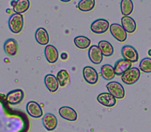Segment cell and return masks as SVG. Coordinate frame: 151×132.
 I'll list each match as a JSON object with an SVG mask.
<instances>
[{
  "label": "cell",
  "instance_id": "6da1fadb",
  "mask_svg": "<svg viewBox=\"0 0 151 132\" xmlns=\"http://www.w3.org/2000/svg\"><path fill=\"white\" fill-rule=\"evenodd\" d=\"M8 26L12 32L19 33L24 26V17L22 14L13 13L10 16L8 20Z\"/></svg>",
  "mask_w": 151,
  "mask_h": 132
},
{
  "label": "cell",
  "instance_id": "7a4b0ae2",
  "mask_svg": "<svg viewBox=\"0 0 151 132\" xmlns=\"http://www.w3.org/2000/svg\"><path fill=\"white\" fill-rule=\"evenodd\" d=\"M140 70L137 67H132L121 76V79L124 84L127 85H132L139 81L140 78Z\"/></svg>",
  "mask_w": 151,
  "mask_h": 132
},
{
  "label": "cell",
  "instance_id": "3957f363",
  "mask_svg": "<svg viewBox=\"0 0 151 132\" xmlns=\"http://www.w3.org/2000/svg\"><path fill=\"white\" fill-rule=\"evenodd\" d=\"M109 93L114 96L116 99H122L125 95V89L120 83L117 81H111L106 85Z\"/></svg>",
  "mask_w": 151,
  "mask_h": 132
},
{
  "label": "cell",
  "instance_id": "277c9868",
  "mask_svg": "<svg viewBox=\"0 0 151 132\" xmlns=\"http://www.w3.org/2000/svg\"><path fill=\"white\" fill-rule=\"evenodd\" d=\"M121 53L124 59L131 61V63H135L139 60V54L137 50L133 46L125 45L122 47Z\"/></svg>",
  "mask_w": 151,
  "mask_h": 132
},
{
  "label": "cell",
  "instance_id": "5b68a950",
  "mask_svg": "<svg viewBox=\"0 0 151 132\" xmlns=\"http://www.w3.org/2000/svg\"><path fill=\"white\" fill-rule=\"evenodd\" d=\"M110 27L109 21L104 19H99L94 21L91 25V32L96 34H103Z\"/></svg>",
  "mask_w": 151,
  "mask_h": 132
},
{
  "label": "cell",
  "instance_id": "8992f818",
  "mask_svg": "<svg viewBox=\"0 0 151 132\" xmlns=\"http://www.w3.org/2000/svg\"><path fill=\"white\" fill-rule=\"evenodd\" d=\"M110 32L111 35L119 42H124L127 38V32L124 30L122 25L114 23L110 25Z\"/></svg>",
  "mask_w": 151,
  "mask_h": 132
},
{
  "label": "cell",
  "instance_id": "52a82bcc",
  "mask_svg": "<svg viewBox=\"0 0 151 132\" xmlns=\"http://www.w3.org/2000/svg\"><path fill=\"white\" fill-rule=\"evenodd\" d=\"M24 97V93L23 90L20 89L12 90L9 92L6 95V100L10 105L19 104Z\"/></svg>",
  "mask_w": 151,
  "mask_h": 132
},
{
  "label": "cell",
  "instance_id": "ba28073f",
  "mask_svg": "<svg viewBox=\"0 0 151 132\" xmlns=\"http://www.w3.org/2000/svg\"><path fill=\"white\" fill-rule=\"evenodd\" d=\"M83 75L84 80L88 84H91V85L96 84L98 81V73H97V70L92 66H85L83 69Z\"/></svg>",
  "mask_w": 151,
  "mask_h": 132
},
{
  "label": "cell",
  "instance_id": "9c48e42d",
  "mask_svg": "<svg viewBox=\"0 0 151 132\" xmlns=\"http://www.w3.org/2000/svg\"><path fill=\"white\" fill-rule=\"evenodd\" d=\"M26 110L28 115L34 118H40L43 116V109L39 103L35 101H29L27 103Z\"/></svg>",
  "mask_w": 151,
  "mask_h": 132
},
{
  "label": "cell",
  "instance_id": "30bf717a",
  "mask_svg": "<svg viewBox=\"0 0 151 132\" xmlns=\"http://www.w3.org/2000/svg\"><path fill=\"white\" fill-rule=\"evenodd\" d=\"M88 58L94 64H100L103 61V55L97 45H92L89 47L88 51Z\"/></svg>",
  "mask_w": 151,
  "mask_h": 132
},
{
  "label": "cell",
  "instance_id": "8fae6325",
  "mask_svg": "<svg viewBox=\"0 0 151 132\" xmlns=\"http://www.w3.org/2000/svg\"><path fill=\"white\" fill-rule=\"evenodd\" d=\"M59 115L63 119L68 121H76L78 119V113L76 111L69 106H62L59 109Z\"/></svg>",
  "mask_w": 151,
  "mask_h": 132
},
{
  "label": "cell",
  "instance_id": "7c38bea8",
  "mask_svg": "<svg viewBox=\"0 0 151 132\" xmlns=\"http://www.w3.org/2000/svg\"><path fill=\"white\" fill-rule=\"evenodd\" d=\"M132 66V63L131 61L122 58L118 60L115 63L114 69V72L116 75H121L122 76L124 73L129 70Z\"/></svg>",
  "mask_w": 151,
  "mask_h": 132
},
{
  "label": "cell",
  "instance_id": "4fadbf2b",
  "mask_svg": "<svg viewBox=\"0 0 151 132\" xmlns=\"http://www.w3.org/2000/svg\"><path fill=\"white\" fill-rule=\"evenodd\" d=\"M11 6L15 13L22 14L25 13L30 6V2L28 0H13L11 1Z\"/></svg>",
  "mask_w": 151,
  "mask_h": 132
},
{
  "label": "cell",
  "instance_id": "5bb4252c",
  "mask_svg": "<svg viewBox=\"0 0 151 132\" xmlns=\"http://www.w3.org/2000/svg\"><path fill=\"white\" fill-rule=\"evenodd\" d=\"M97 100L100 104L106 107H113L116 105V99L110 93L106 92L100 93L97 96Z\"/></svg>",
  "mask_w": 151,
  "mask_h": 132
},
{
  "label": "cell",
  "instance_id": "9a60e30c",
  "mask_svg": "<svg viewBox=\"0 0 151 132\" xmlns=\"http://www.w3.org/2000/svg\"><path fill=\"white\" fill-rule=\"evenodd\" d=\"M44 128L49 131H52L56 128L58 126V119L53 114L47 113L42 119Z\"/></svg>",
  "mask_w": 151,
  "mask_h": 132
},
{
  "label": "cell",
  "instance_id": "2e32d148",
  "mask_svg": "<svg viewBox=\"0 0 151 132\" xmlns=\"http://www.w3.org/2000/svg\"><path fill=\"white\" fill-rule=\"evenodd\" d=\"M44 56L47 61L50 63H55L59 57V53L55 46L48 44L44 49Z\"/></svg>",
  "mask_w": 151,
  "mask_h": 132
},
{
  "label": "cell",
  "instance_id": "e0dca14e",
  "mask_svg": "<svg viewBox=\"0 0 151 132\" xmlns=\"http://www.w3.org/2000/svg\"><path fill=\"white\" fill-rule=\"evenodd\" d=\"M44 84L46 87L50 92H55L59 87V83L57 78L52 74H47L44 77Z\"/></svg>",
  "mask_w": 151,
  "mask_h": 132
},
{
  "label": "cell",
  "instance_id": "ac0fdd59",
  "mask_svg": "<svg viewBox=\"0 0 151 132\" xmlns=\"http://www.w3.org/2000/svg\"><path fill=\"white\" fill-rule=\"evenodd\" d=\"M35 38L37 42L41 44V45H48V43L50 41V37H49L48 32H47L45 28H38L35 31Z\"/></svg>",
  "mask_w": 151,
  "mask_h": 132
},
{
  "label": "cell",
  "instance_id": "d6986e66",
  "mask_svg": "<svg viewBox=\"0 0 151 132\" xmlns=\"http://www.w3.org/2000/svg\"><path fill=\"white\" fill-rule=\"evenodd\" d=\"M4 50L9 56H14L17 54L18 43L14 38H8L4 44Z\"/></svg>",
  "mask_w": 151,
  "mask_h": 132
},
{
  "label": "cell",
  "instance_id": "ffe728a7",
  "mask_svg": "<svg viewBox=\"0 0 151 132\" xmlns=\"http://www.w3.org/2000/svg\"><path fill=\"white\" fill-rule=\"evenodd\" d=\"M122 27L128 33H133L137 29V23L131 16H122L121 19Z\"/></svg>",
  "mask_w": 151,
  "mask_h": 132
},
{
  "label": "cell",
  "instance_id": "44dd1931",
  "mask_svg": "<svg viewBox=\"0 0 151 132\" xmlns=\"http://www.w3.org/2000/svg\"><path fill=\"white\" fill-rule=\"evenodd\" d=\"M100 74L101 76L106 81H111L115 77L114 69L110 64H104L101 66L100 69Z\"/></svg>",
  "mask_w": 151,
  "mask_h": 132
},
{
  "label": "cell",
  "instance_id": "7402d4cb",
  "mask_svg": "<svg viewBox=\"0 0 151 132\" xmlns=\"http://www.w3.org/2000/svg\"><path fill=\"white\" fill-rule=\"evenodd\" d=\"M97 46H98L100 51L103 53V56L109 57V56H111L114 54V47L112 44L109 41H105V40L100 41H99Z\"/></svg>",
  "mask_w": 151,
  "mask_h": 132
},
{
  "label": "cell",
  "instance_id": "603a6c76",
  "mask_svg": "<svg viewBox=\"0 0 151 132\" xmlns=\"http://www.w3.org/2000/svg\"><path fill=\"white\" fill-rule=\"evenodd\" d=\"M74 43L78 48L85 50L90 46L91 40L88 37L83 36V35H78L74 38Z\"/></svg>",
  "mask_w": 151,
  "mask_h": 132
},
{
  "label": "cell",
  "instance_id": "cb8c5ba5",
  "mask_svg": "<svg viewBox=\"0 0 151 132\" xmlns=\"http://www.w3.org/2000/svg\"><path fill=\"white\" fill-rule=\"evenodd\" d=\"M120 9L124 16H129L134 10V4L131 0H122L120 2Z\"/></svg>",
  "mask_w": 151,
  "mask_h": 132
},
{
  "label": "cell",
  "instance_id": "d4e9b609",
  "mask_svg": "<svg viewBox=\"0 0 151 132\" xmlns=\"http://www.w3.org/2000/svg\"><path fill=\"white\" fill-rule=\"evenodd\" d=\"M94 6H95L94 0H81L78 2L77 7L78 10L82 12H88L92 10Z\"/></svg>",
  "mask_w": 151,
  "mask_h": 132
},
{
  "label": "cell",
  "instance_id": "484cf974",
  "mask_svg": "<svg viewBox=\"0 0 151 132\" xmlns=\"http://www.w3.org/2000/svg\"><path fill=\"white\" fill-rule=\"evenodd\" d=\"M56 78H57L60 87H64L69 81V74L66 69H60L58 72Z\"/></svg>",
  "mask_w": 151,
  "mask_h": 132
},
{
  "label": "cell",
  "instance_id": "4316f807",
  "mask_svg": "<svg viewBox=\"0 0 151 132\" xmlns=\"http://www.w3.org/2000/svg\"><path fill=\"white\" fill-rule=\"evenodd\" d=\"M139 70L145 73L151 72V58H145L139 63Z\"/></svg>",
  "mask_w": 151,
  "mask_h": 132
},
{
  "label": "cell",
  "instance_id": "83f0119b",
  "mask_svg": "<svg viewBox=\"0 0 151 132\" xmlns=\"http://www.w3.org/2000/svg\"><path fill=\"white\" fill-rule=\"evenodd\" d=\"M148 55L151 57V50H149V51H148Z\"/></svg>",
  "mask_w": 151,
  "mask_h": 132
}]
</instances>
